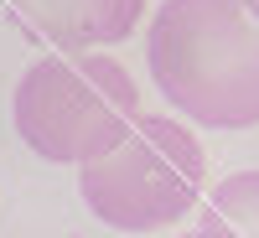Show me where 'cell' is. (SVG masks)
<instances>
[{"mask_svg": "<svg viewBox=\"0 0 259 238\" xmlns=\"http://www.w3.org/2000/svg\"><path fill=\"white\" fill-rule=\"evenodd\" d=\"M57 52H99L119 47L145 21V0H11Z\"/></svg>", "mask_w": 259, "mask_h": 238, "instance_id": "277c9868", "label": "cell"}, {"mask_svg": "<svg viewBox=\"0 0 259 238\" xmlns=\"http://www.w3.org/2000/svg\"><path fill=\"white\" fill-rule=\"evenodd\" d=\"M177 238H202V233H197V228H192V233H177Z\"/></svg>", "mask_w": 259, "mask_h": 238, "instance_id": "8992f818", "label": "cell"}, {"mask_svg": "<svg viewBox=\"0 0 259 238\" xmlns=\"http://www.w3.org/2000/svg\"><path fill=\"white\" fill-rule=\"evenodd\" d=\"M207 150L171 114H140L124 135L78 166V192L89 212L114 233L177 228L202 202Z\"/></svg>", "mask_w": 259, "mask_h": 238, "instance_id": "3957f363", "label": "cell"}, {"mask_svg": "<svg viewBox=\"0 0 259 238\" xmlns=\"http://www.w3.org/2000/svg\"><path fill=\"white\" fill-rule=\"evenodd\" d=\"M202 238H259V171H233L202 197Z\"/></svg>", "mask_w": 259, "mask_h": 238, "instance_id": "5b68a950", "label": "cell"}, {"mask_svg": "<svg viewBox=\"0 0 259 238\" xmlns=\"http://www.w3.org/2000/svg\"><path fill=\"white\" fill-rule=\"evenodd\" d=\"M145 62L161 99L207 129L259 124V11L249 0H166Z\"/></svg>", "mask_w": 259, "mask_h": 238, "instance_id": "6da1fadb", "label": "cell"}, {"mask_svg": "<svg viewBox=\"0 0 259 238\" xmlns=\"http://www.w3.org/2000/svg\"><path fill=\"white\" fill-rule=\"evenodd\" d=\"M140 119V83L109 52H52L21 73L11 124L52 166H83Z\"/></svg>", "mask_w": 259, "mask_h": 238, "instance_id": "7a4b0ae2", "label": "cell"}]
</instances>
